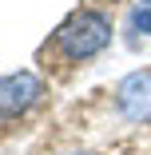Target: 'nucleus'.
<instances>
[{
  "label": "nucleus",
  "instance_id": "7",
  "mask_svg": "<svg viewBox=\"0 0 151 155\" xmlns=\"http://www.w3.org/2000/svg\"><path fill=\"white\" fill-rule=\"evenodd\" d=\"M100 4H107V0H100Z\"/></svg>",
  "mask_w": 151,
  "mask_h": 155
},
{
  "label": "nucleus",
  "instance_id": "5",
  "mask_svg": "<svg viewBox=\"0 0 151 155\" xmlns=\"http://www.w3.org/2000/svg\"><path fill=\"white\" fill-rule=\"evenodd\" d=\"M143 4H147V8H151V0H143Z\"/></svg>",
  "mask_w": 151,
  "mask_h": 155
},
{
  "label": "nucleus",
  "instance_id": "4",
  "mask_svg": "<svg viewBox=\"0 0 151 155\" xmlns=\"http://www.w3.org/2000/svg\"><path fill=\"white\" fill-rule=\"evenodd\" d=\"M127 28H131V32H151V8H147V4H139V8L131 12Z\"/></svg>",
  "mask_w": 151,
  "mask_h": 155
},
{
  "label": "nucleus",
  "instance_id": "6",
  "mask_svg": "<svg viewBox=\"0 0 151 155\" xmlns=\"http://www.w3.org/2000/svg\"><path fill=\"white\" fill-rule=\"evenodd\" d=\"M76 155H87V151H76Z\"/></svg>",
  "mask_w": 151,
  "mask_h": 155
},
{
  "label": "nucleus",
  "instance_id": "3",
  "mask_svg": "<svg viewBox=\"0 0 151 155\" xmlns=\"http://www.w3.org/2000/svg\"><path fill=\"white\" fill-rule=\"evenodd\" d=\"M44 96V80L36 72H12L0 76V115H24Z\"/></svg>",
  "mask_w": 151,
  "mask_h": 155
},
{
  "label": "nucleus",
  "instance_id": "1",
  "mask_svg": "<svg viewBox=\"0 0 151 155\" xmlns=\"http://www.w3.org/2000/svg\"><path fill=\"white\" fill-rule=\"evenodd\" d=\"M111 16L100 8H80L56 28V48L68 60H92L111 44Z\"/></svg>",
  "mask_w": 151,
  "mask_h": 155
},
{
  "label": "nucleus",
  "instance_id": "2",
  "mask_svg": "<svg viewBox=\"0 0 151 155\" xmlns=\"http://www.w3.org/2000/svg\"><path fill=\"white\" fill-rule=\"evenodd\" d=\"M115 107L131 123H151V68H139L119 80L115 87Z\"/></svg>",
  "mask_w": 151,
  "mask_h": 155
}]
</instances>
